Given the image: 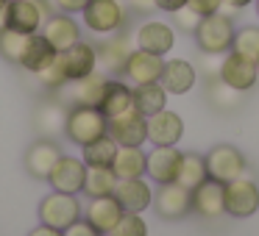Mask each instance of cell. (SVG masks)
I'll list each match as a JSON object with an SVG mask.
<instances>
[{
    "label": "cell",
    "instance_id": "ac0fdd59",
    "mask_svg": "<svg viewBox=\"0 0 259 236\" xmlns=\"http://www.w3.org/2000/svg\"><path fill=\"white\" fill-rule=\"evenodd\" d=\"M134 42L123 34H112L109 39H103L101 45H95L98 50V67H103L106 73H114V75H123V67L128 62L131 50H134Z\"/></svg>",
    "mask_w": 259,
    "mask_h": 236
},
{
    "label": "cell",
    "instance_id": "6da1fadb",
    "mask_svg": "<svg viewBox=\"0 0 259 236\" xmlns=\"http://www.w3.org/2000/svg\"><path fill=\"white\" fill-rule=\"evenodd\" d=\"M81 20L84 25L98 36H112L120 34L128 23V6L123 0H90L81 9Z\"/></svg>",
    "mask_w": 259,
    "mask_h": 236
},
{
    "label": "cell",
    "instance_id": "603a6c76",
    "mask_svg": "<svg viewBox=\"0 0 259 236\" xmlns=\"http://www.w3.org/2000/svg\"><path fill=\"white\" fill-rule=\"evenodd\" d=\"M59 156H62V150H59L56 139H36L25 150V172L39 181H48V175H51L53 164L59 161Z\"/></svg>",
    "mask_w": 259,
    "mask_h": 236
},
{
    "label": "cell",
    "instance_id": "7402d4cb",
    "mask_svg": "<svg viewBox=\"0 0 259 236\" xmlns=\"http://www.w3.org/2000/svg\"><path fill=\"white\" fill-rule=\"evenodd\" d=\"M162 67H164V58L156 56V53H148L142 47H134L123 67V75L134 84H151V81H159L162 75Z\"/></svg>",
    "mask_w": 259,
    "mask_h": 236
},
{
    "label": "cell",
    "instance_id": "f1b7e54d",
    "mask_svg": "<svg viewBox=\"0 0 259 236\" xmlns=\"http://www.w3.org/2000/svg\"><path fill=\"white\" fill-rule=\"evenodd\" d=\"M134 108L142 114V117H151V114L167 108V92L159 81H151V84H134Z\"/></svg>",
    "mask_w": 259,
    "mask_h": 236
},
{
    "label": "cell",
    "instance_id": "30bf717a",
    "mask_svg": "<svg viewBox=\"0 0 259 236\" xmlns=\"http://www.w3.org/2000/svg\"><path fill=\"white\" fill-rule=\"evenodd\" d=\"M153 206L162 219H184L192 211V192L184 189L181 184H159L153 195Z\"/></svg>",
    "mask_w": 259,
    "mask_h": 236
},
{
    "label": "cell",
    "instance_id": "8992f818",
    "mask_svg": "<svg viewBox=\"0 0 259 236\" xmlns=\"http://www.w3.org/2000/svg\"><path fill=\"white\" fill-rule=\"evenodd\" d=\"M48 14H53L48 0H9L6 25L23 34H36L48 20Z\"/></svg>",
    "mask_w": 259,
    "mask_h": 236
},
{
    "label": "cell",
    "instance_id": "83f0119b",
    "mask_svg": "<svg viewBox=\"0 0 259 236\" xmlns=\"http://www.w3.org/2000/svg\"><path fill=\"white\" fill-rule=\"evenodd\" d=\"M148 167V153L142 147H117V156L112 161V169L117 175V181L123 178H142Z\"/></svg>",
    "mask_w": 259,
    "mask_h": 236
},
{
    "label": "cell",
    "instance_id": "e575fe53",
    "mask_svg": "<svg viewBox=\"0 0 259 236\" xmlns=\"http://www.w3.org/2000/svg\"><path fill=\"white\" fill-rule=\"evenodd\" d=\"M231 50L256 62L259 58V25H245V28L237 31L234 42H231Z\"/></svg>",
    "mask_w": 259,
    "mask_h": 236
},
{
    "label": "cell",
    "instance_id": "44dd1931",
    "mask_svg": "<svg viewBox=\"0 0 259 236\" xmlns=\"http://www.w3.org/2000/svg\"><path fill=\"white\" fill-rule=\"evenodd\" d=\"M192 211L203 219H214L226 214V200H223V184L214 178H206L201 186L192 189Z\"/></svg>",
    "mask_w": 259,
    "mask_h": 236
},
{
    "label": "cell",
    "instance_id": "1f68e13d",
    "mask_svg": "<svg viewBox=\"0 0 259 236\" xmlns=\"http://www.w3.org/2000/svg\"><path fill=\"white\" fill-rule=\"evenodd\" d=\"M117 186V175L112 167H87V178H84V195L87 197H103L112 195Z\"/></svg>",
    "mask_w": 259,
    "mask_h": 236
},
{
    "label": "cell",
    "instance_id": "4316f807",
    "mask_svg": "<svg viewBox=\"0 0 259 236\" xmlns=\"http://www.w3.org/2000/svg\"><path fill=\"white\" fill-rule=\"evenodd\" d=\"M98 108L103 111L106 120L131 111V108H134V92H131V86L125 84V81H112L109 78L106 86H103V95H101Z\"/></svg>",
    "mask_w": 259,
    "mask_h": 236
},
{
    "label": "cell",
    "instance_id": "7a4b0ae2",
    "mask_svg": "<svg viewBox=\"0 0 259 236\" xmlns=\"http://www.w3.org/2000/svg\"><path fill=\"white\" fill-rule=\"evenodd\" d=\"M234 34H237L234 20H231L229 14H223V12H214V14L201 17L198 28L192 31L198 50L201 53H218V56H223V53L231 50Z\"/></svg>",
    "mask_w": 259,
    "mask_h": 236
},
{
    "label": "cell",
    "instance_id": "f6af8a7d",
    "mask_svg": "<svg viewBox=\"0 0 259 236\" xmlns=\"http://www.w3.org/2000/svg\"><path fill=\"white\" fill-rule=\"evenodd\" d=\"M156 6H159V12L173 14V12H179L181 6H187V0H156Z\"/></svg>",
    "mask_w": 259,
    "mask_h": 236
},
{
    "label": "cell",
    "instance_id": "ee69618b",
    "mask_svg": "<svg viewBox=\"0 0 259 236\" xmlns=\"http://www.w3.org/2000/svg\"><path fill=\"white\" fill-rule=\"evenodd\" d=\"M251 3H253V0H223V3H220V12L229 14V17H234V14L240 12V9L251 6Z\"/></svg>",
    "mask_w": 259,
    "mask_h": 236
},
{
    "label": "cell",
    "instance_id": "bcb514c9",
    "mask_svg": "<svg viewBox=\"0 0 259 236\" xmlns=\"http://www.w3.org/2000/svg\"><path fill=\"white\" fill-rule=\"evenodd\" d=\"M28 236H64V230L51 228V225H42V222H39V228H34Z\"/></svg>",
    "mask_w": 259,
    "mask_h": 236
},
{
    "label": "cell",
    "instance_id": "8fae6325",
    "mask_svg": "<svg viewBox=\"0 0 259 236\" xmlns=\"http://www.w3.org/2000/svg\"><path fill=\"white\" fill-rule=\"evenodd\" d=\"M109 136L123 147H142L148 142V120L137 108L109 120Z\"/></svg>",
    "mask_w": 259,
    "mask_h": 236
},
{
    "label": "cell",
    "instance_id": "d6a6232c",
    "mask_svg": "<svg viewBox=\"0 0 259 236\" xmlns=\"http://www.w3.org/2000/svg\"><path fill=\"white\" fill-rule=\"evenodd\" d=\"M206 178H209V175H206V161H203V156H198V153H184L176 184H181L184 189L192 192L195 186H201Z\"/></svg>",
    "mask_w": 259,
    "mask_h": 236
},
{
    "label": "cell",
    "instance_id": "74e56055",
    "mask_svg": "<svg viewBox=\"0 0 259 236\" xmlns=\"http://www.w3.org/2000/svg\"><path fill=\"white\" fill-rule=\"evenodd\" d=\"M173 23H176V28H181V31H187V34H192V31L198 28V23H201V14L192 12L190 6H181L179 12H173Z\"/></svg>",
    "mask_w": 259,
    "mask_h": 236
},
{
    "label": "cell",
    "instance_id": "5b68a950",
    "mask_svg": "<svg viewBox=\"0 0 259 236\" xmlns=\"http://www.w3.org/2000/svg\"><path fill=\"white\" fill-rule=\"evenodd\" d=\"M223 200H226V214L237 219H245L259 211V186L251 178H240L223 184Z\"/></svg>",
    "mask_w": 259,
    "mask_h": 236
},
{
    "label": "cell",
    "instance_id": "7dc6e473",
    "mask_svg": "<svg viewBox=\"0 0 259 236\" xmlns=\"http://www.w3.org/2000/svg\"><path fill=\"white\" fill-rule=\"evenodd\" d=\"M6 6H9V0H0V12H6Z\"/></svg>",
    "mask_w": 259,
    "mask_h": 236
},
{
    "label": "cell",
    "instance_id": "7bdbcfd3",
    "mask_svg": "<svg viewBox=\"0 0 259 236\" xmlns=\"http://www.w3.org/2000/svg\"><path fill=\"white\" fill-rule=\"evenodd\" d=\"M125 6H128L131 12H137V14H153V12H159L156 0H125Z\"/></svg>",
    "mask_w": 259,
    "mask_h": 236
},
{
    "label": "cell",
    "instance_id": "7c38bea8",
    "mask_svg": "<svg viewBox=\"0 0 259 236\" xmlns=\"http://www.w3.org/2000/svg\"><path fill=\"white\" fill-rule=\"evenodd\" d=\"M220 81H226L229 86H234V89H240V92L253 89L256 81H259L256 62H251V58L240 56V53H234V50L223 53V62H220Z\"/></svg>",
    "mask_w": 259,
    "mask_h": 236
},
{
    "label": "cell",
    "instance_id": "9c48e42d",
    "mask_svg": "<svg viewBox=\"0 0 259 236\" xmlns=\"http://www.w3.org/2000/svg\"><path fill=\"white\" fill-rule=\"evenodd\" d=\"M56 62H59V67H62L64 78L78 81V78H84V75H90L98 70V50H95V45L78 39L75 45H70L67 50L59 53Z\"/></svg>",
    "mask_w": 259,
    "mask_h": 236
},
{
    "label": "cell",
    "instance_id": "3957f363",
    "mask_svg": "<svg viewBox=\"0 0 259 236\" xmlns=\"http://www.w3.org/2000/svg\"><path fill=\"white\" fill-rule=\"evenodd\" d=\"M109 131V120L103 117V111L98 106H70L67 120H64V136L70 142H75L78 147L95 142L98 136H103Z\"/></svg>",
    "mask_w": 259,
    "mask_h": 236
},
{
    "label": "cell",
    "instance_id": "d4e9b609",
    "mask_svg": "<svg viewBox=\"0 0 259 236\" xmlns=\"http://www.w3.org/2000/svg\"><path fill=\"white\" fill-rule=\"evenodd\" d=\"M112 195L120 200V206H123L125 211H137V214L145 211V208L153 203V189L148 186V181H142V178L117 181V186H114Z\"/></svg>",
    "mask_w": 259,
    "mask_h": 236
},
{
    "label": "cell",
    "instance_id": "f35d334b",
    "mask_svg": "<svg viewBox=\"0 0 259 236\" xmlns=\"http://www.w3.org/2000/svg\"><path fill=\"white\" fill-rule=\"evenodd\" d=\"M64 236H103V233L92 222H87V219L81 217V219H75L70 228H64Z\"/></svg>",
    "mask_w": 259,
    "mask_h": 236
},
{
    "label": "cell",
    "instance_id": "836d02e7",
    "mask_svg": "<svg viewBox=\"0 0 259 236\" xmlns=\"http://www.w3.org/2000/svg\"><path fill=\"white\" fill-rule=\"evenodd\" d=\"M28 36L31 34H23V31H14L9 25H3L0 28V56L6 58V62L17 64L23 50H25V45H28Z\"/></svg>",
    "mask_w": 259,
    "mask_h": 236
},
{
    "label": "cell",
    "instance_id": "c3c4849f",
    "mask_svg": "<svg viewBox=\"0 0 259 236\" xmlns=\"http://www.w3.org/2000/svg\"><path fill=\"white\" fill-rule=\"evenodd\" d=\"M253 9H256V17H259V0H253Z\"/></svg>",
    "mask_w": 259,
    "mask_h": 236
},
{
    "label": "cell",
    "instance_id": "d590c367",
    "mask_svg": "<svg viewBox=\"0 0 259 236\" xmlns=\"http://www.w3.org/2000/svg\"><path fill=\"white\" fill-rule=\"evenodd\" d=\"M106 236H148V225L137 211H125L123 217H120V222L114 225Z\"/></svg>",
    "mask_w": 259,
    "mask_h": 236
},
{
    "label": "cell",
    "instance_id": "4fadbf2b",
    "mask_svg": "<svg viewBox=\"0 0 259 236\" xmlns=\"http://www.w3.org/2000/svg\"><path fill=\"white\" fill-rule=\"evenodd\" d=\"M134 45L156 56H167L176 45V28L162 20H145L134 34Z\"/></svg>",
    "mask_w": 259,
    "mask_h": 236
},
{
    "label": "cell",
    "instance_id": "f546056e",
    "mask_svg": "<svg viewBox=\"0 0 259 236\" xmlns=\"http://www.w3.org/2000/svg\"><path fill=\"white\" fill-rule=\"evenodd\" d=\"M242 95L245 92H240L234 86H229L226 81H220V75L206 81V97L212 103V108H218V111H234V108H240Z\"/></svg>",
    "mask_w": 259,
    "mask_h": 236
},
{
    "label": "cell",
    "instance_id": "5bb4252c",
    "mask_svg": "<svg viewBox=\"0 0 259 236\" xmlns=\"http://www.w3.org/2000/svg\"><path fill=\"white\" fill-rule=\"evenodd\" d=\"M84 178H87V164L84 158H75V156H59V161L53 164L51 175V186L56 192H67V195H78L84 189Z\"/></svg>",
    "mask_w": 259,
    "mask_h": 236
},
{
    "label": "cell",
    "instance_id": "2e32d148",
    "mask_svg": "<svg viewBox=\"0 0 259 236\" xmlns=\"http://www.w3.org/2000/svg\"><path fill=\"white\" fill-rule=\"evenodd\" d=\"M39 34L56 47V53H62V50H67L70 45H75V42L81 39V25L73 20V14L53 12V14H48V20L42 23Z\"/></svg>",
    "mask_w": 259,
    "mask_h": 236
},
{
    "label": "cell",
    "instance_id": "ab89813d",
    "mask_svg": "<svg viewBox=\"0 0 259 236\" xmlns=\"http://www.w3.org/2000/svg\"><path fill=\"white\" fill-rule=\"evenodd\" d=\"M53 12H64V14H81V9L90 3V0H48Z\"/></svg>",
    "mask_w": 259,
    "mask_h": 236
},
{
    "label": "cell",
    "instance_id": "681fc988",
    "mask_svg": "<svg viewBox=\"0 0 259 236\" xmlns=\"http://www.w3.org/2000/svg\"><path fill=\"white\" fill-rule=\"evenodd\" d=\"M256 70H259V58H256Z\"/></svg>",
    "mask_w": 259,
    "mask_h": 236
},
{
    "label": "cell",
    "instance_id": "ba28073f",
    "mask_svg": "<svg viewBox=\"0 0 259 236\" xmlns=\"http://www.w3.org/2000/svg\"><path fill=\"white\" fill-rule=\"evenodd\" d=\"M106 81H109V75L95 70V73L84 75V78H78V81H67L62 89H56V95L62 103L70 100L73 106H98Z\"/></svg>",
    "mask_w": 259,
    "mask_h": 236
},
{
    "label": "cell",
    "instance_id": "60d3db41",
    "mask_svg": "<svg viewBox=\"0 0 259 236\" xmlns=\"http://www.w3.org/2000/svg\"><path fill=\"white\" fill-rule=\"evenodd\" d=\"M203 78H218L220 75V62H223V56H218V53H203Z\"/></svg>",
    "mask_w": 259,
    "mask_h": 236
},
{
    "label": "cell",
    "instance_id": "4dcf8cb0",
    "mask_svg": "<svg viewBox=\"0 0 259 236\" xmlns=\"http://www.w3.org/2000/svg\"><path fill=\"white\" fill-rule=\"evenodd\" d=\"M117 142L112 139L109 134H103V136H98L95 142H90V145H84L81 147V158H84V164L87 167H112V161H114V156H117Z\"/></svg>",
    "mask_w": 259,
    "mask_h": 236
},
{
    "label": "cell",
    "instance_id": "8d00e7d4",
    "mask_svg": "<svg viewBox=\"0 0 259 236\" xmlns=\"http://www.w3.org/2000/svg\"><path fill=\"white\" fill-rule=\"evenodd\" d=\"M36 81H39L45 89H51V92L62 89V86L67 84V78H64V73H62V67H59V62H53L51 67H45L42 73H36Z\"/></svg>",
    "mask_w": 259,
    "mask_h": 236
},
{
    "label": "cell",
    "instance_id": "ffe728a7",
    "mask_svg": "<svg viewBox=\"0 0 259 236\" xmlns=\"http://www.w3.org/2000/svg\"><path fill=\"white\" fill-rule=\"evenodd\" d=\"M195 81H198V70L187 58H170V62H164L162 75H159V84L164 86L167 95H187L195 86Z\"/></svg>",
    "mask_w": 259,
    "mask_h": 236
},
{
    "label": "cell",
    "instance_id": "e0dca14e",
    "mask_svg": "<svg viewBox=\"0 0 259 236\" xmlns=\"http://www.w3.org/2000/svg\"><path fill=\"white\" fill-rule=\"evenodd\" d=\"M148 120V142L151 145H179V139L184 136V120L170 108L151 114Z\"/></svg>",
    "mask_w": 259,
    "mask_h": 236
},
{
    "label": "cell",
    "instance_id": "52a82bcc",
    "mask_svg": "<svg viewBox=\"0 0 259 236\" xmlns=\"http://www.w3.org/2000/svg\"><path fill=\"white\" fill-rule=\"evenodd\" d=\"M203 161H206V175L214 178V181H220V184H229V181L240 178V175H245V169H248L245 156H242L234 145L212 147V150L203 156Z\"/></svg>",
    "mask_w": 259,
    "mask_h": 236
},
{
    "label": "cell",
    "instance_id": "d6986e66",
    "mask_svg": "<svg viewBox=\"0 0 259 236\" xmlns=\"http://www.w3.org/2000/svg\"><path fill=\"white\" fill-rule=\"evenodd\" d=\"M123 214H125V208L120 206V200L114 195L90 197V203H87V208H84V219L95 225L103 236H106L109 230L120 222V217H123Z\"/></svg>",
    "mask_w": 259,
    "mask_h": 236
},
{
    "label": "cell",
    "instance_id": "277c9868",
    "mask_svg": "<svg viewBox=\"0 0 259 236\" xmlns=\"http://www.w3.org/2000/svg\"><path fill=\"white\" fill-rule=\"evenodd\" d=\"M84 217V208H81L78 197L67 195V192H56L53 189L51 195L42 197L39 203V222L42 225H51V228H70L75 219Z\"/></svg>",
    "mask_w": 259,
    "mask_h": 236
},
{
    "label": "cell",
    "instance_id": "b9f144b4",
    "mask_svg": "<svg viewBox=\"0 0 259 236\" xmlns=\"http://www.w3.org/2000/svg\"><path fill=\"white\" fill-rule=\"evenodd\" d=\"M220 3H223V0H187V6H190L192 12H198L201 17L220 12Z\"/></svg>",
    "mask_w": 259,
    "mask_h": 236
},
{
    "label": "cell",
    "instance_id": "484cf974",
    "mask_svg": "<svg viewBox=\"0 0 259 236\" xmlns=\"http://www.w3.org/2000/svg\"><path fill=\"white\" fill-rule=\"evenodd\" d=\"M56 56H59L56 47H53L51 42L36 31V34L28 36V45H25V50H23V56H20L17 64L23 70H28L31 75H36V73H42L45 67H51V64L56 62Z\"/></svg>",
    "mask_w": 259,
    "mask_h": 236
},
{
    "label": "cell",
    "instance_id": "cb8c5ba5",
    "mask_svg": "<svg viewBox=\"0 0 259 236\" xmlns=\"http://www.w3.org/2000/svg\"><path fill=\"white\" fill-rule=\"evenodd\" d=\"M64 120H67V106H64L59 97L45 100L36 108V117H34L39 139H59V136L64 134Z\"/></svg>",
    "mask_w": 259,
    "mask_h": 236
},
{
    "label": "cell",
    "instance_id": "9a60e30c",
    "mask_svg": "<svg viewBox=\"0 0 259 236\" xmlns=\"http://www.w3.org/2000/svg\"><path fill=\"white\" fill-rule=\"evenodd\" d=\"M181 158L184 153L176 150V145H153V150L148 153V167L145 175L156 184H173L179 178V169H181Z\"/></svg>",
    "mask_w": 259,
    "mask_h": 236
}]
</instances>
